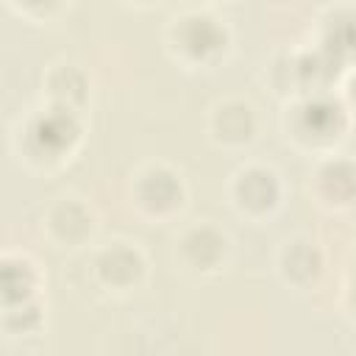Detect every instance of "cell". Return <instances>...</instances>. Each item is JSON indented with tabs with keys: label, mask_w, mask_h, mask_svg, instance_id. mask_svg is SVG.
<instances>
[{
	"label": "cell",
	"mask_w": 356,
	"mask_h": 356,
	"mask_svg": "<svg viewBox=\"0 0 356 356\" xmlns=\"http://www.w3.org/2000/svg\"><path fill=\"white\" fill-rule=\"evenodd\" d=\"M275 195H278L275 181H273V175L264 172V170H250V172H245L242 181H239V197H242L248 206L264 209V206H270V203L275 200Z\"/></svg>",
	"instance_id": "1"
},
{
	"label": "cell",
	"mask_w": 356,
	"mask_h": 356,
	"mask_svg": "<svg viewBox=\"0 0 356 356\" xmlns=\"http://www.w3.org/2000/svg\"><path fill=\"white\" fill-rule=\"evenodd\" d=\"M184 44L189 50H195L197 56H206L209 50H214L220 44V31L209 17H189L184 19Z\"/></svg>",
	"instance_id": "2"
},
{
	"label": "cell",
	"mask_w": 356,
	"mask_h": 356,
	"mask_svg": "<svg viewBox=\"0 0 356 356\" xmlns=\"http://www.w3.org/2000/svg\"><path fill=\"white\" fill-rule=\"evenodd\" d=\"M353 97H356V83H353Z\"/></svg>",
	"instance_id": "3"
}]
</instances>
